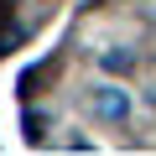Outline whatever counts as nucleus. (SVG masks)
I'll use <instances>...</instances> for the list:
<instances>
[{
    "label": "nucleus",
    "mask_w": 156,
    "mask_h": 156,
    "mask_svg": "<svg viewBox=\"0 0 156 156\" xmlns=\"http://www.w3.org/2000/svg\"><path fill=\"white\" fill-rule=\"evenodd\" d=\"M42 130H47V120H42V115H26V135H31V140H42Z\"/></svg>",
    "instance_id": "obj_3"
},
{
    "label": "nucleus",
    "mask_w": 156,
    "mask_h": 156,
    "mask_svg": "<svg viewBox=\"0 0 156 156\" xmlns=\"http://www.w3.org/2000/svg\"><path fill=\"white\" fill-rule=\"evenodd\" d=\"M99 68L104 73H130L135 68V52L130 47H109V52H99Z\"/></svg>",
    "instance_id": "obj_2"
},
{
    "label": "nucleus",
    "mask_w": 156,
    "mask_h": 156,
    "mask_svg": "<svg viewBox=\"0 0 156 156\" xmlns=\"http://www.w3.org/2000/svg\"><path fill=\"white\" fill-rule=\"evenodd\" d=\"M89 104H94V115H99V120H109V125H120V120L130 115V94H125V89H115V83H99V89L89 94Z\"/></svg>",
    "instance_id": "obj_1"
},
{
    "label": "nucleus",
    "mask_w": 156,
    "mask_h": 156,
    "mask_svg": "<svg viewBox=\"0 0 156 156\" xmlns=\"http://www.w3.org/2000/svg\"><path fill=\"white\" fill-rule=\"evenodd\" d=\"M0 5H5V0H0Z\"/></svg>",
    "instance_id": "obj_4"
}]
</instances>
